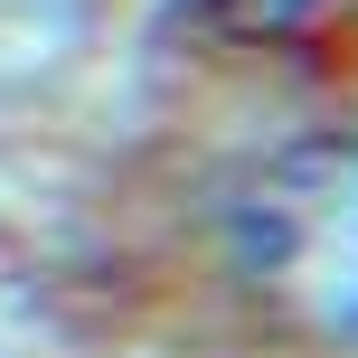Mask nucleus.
Listing matches in <instances>:
<instances>
[{
    "instance_id": "obj_1",
    "label": "nucleus",
    "mask_w": 358,
    "mask_h": 358,
    "mask_svg": "<svg viewBox=\"0 0 358 358\" xmlns=\"http://www.w3.org/2000/svg\"><path fill=\"white\" fill-rule=\"evenodd\" d=\"M245 245L302 321L358 330V142H311L273 161L245 208Z\"/></svg>"
}]
</instances>
